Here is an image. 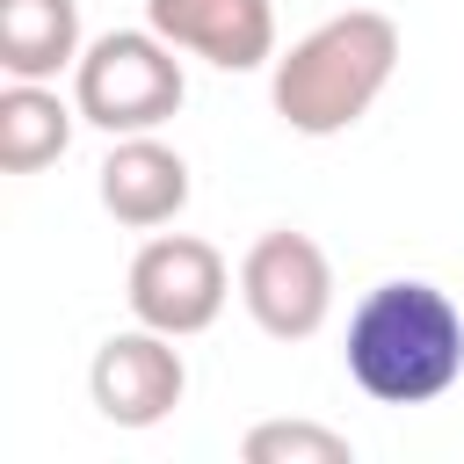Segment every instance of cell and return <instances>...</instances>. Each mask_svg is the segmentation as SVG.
Masks as SVG:
<instances>
[{
  "label": "cell",
  "instance_id": "cell-1",
  "mask_svg": "<svg viewBox=\"0 0 464 464\" xmlns=\"http://www.w3.org/2000/svg\"><path fill=\"white\" fill-rule=\"evenodd\" d=\"M348 384L377 406H428L464 377V312L428 276H392L355 297L341 341Z\"/></svg>",
  "mask_w": 464,
  "mask_h": 464
},
{
  "label": "cell",
  "instance_id": "cell-2",
  "mask_svg": "<svg viewBox=\"0 0 464 464\" xmlns=\"http://www.w3.org/2000/svg\"><path fill=\"white\" fill-rule=\"evenodd\" d=\"M392 72H399V22L377 7H348L304 29L290 51H276L268 102L297 138H341L377 109Z\"/></svg>",
  "mask_w": 464,
  "mask_h": 464
},
{
  "label": "cell",
  "instance_id": "cell-3",
  "mask_svg": "<svg viewBox=\"0 0 464 464\" xmlns=\"http://www.w3.org/2000/svg\"><path fill=\"white\" fill-rule=\"evenodd\" d=\"M188 80H181V58L174 44L145 22V29H109L80 51L72 65V102H80V123L109 130V138H138V130H160L174 109H181Z\"/></svg>",
  "mask_w": 464,
  "mask_h": 464
},
{
  "label": "cell",
  "instance_id": "cell-4",
  "mask_svg": "<svg viewBox=\"0 0 464 464\" xmlns=\"http://www.w3.org/2000/svg\"><path fill=\"white\" fill-rule=\"evenodd\" d=\"M123 297H130V319L138 326H160L174 341L218 326L225 297H232V268L210 239L196 232H152L138 254H130V276H123Z\"/></svg>",
  "mask_w": 464,
  "mask_h": 464
},
{
  "label": "cell",
  "instance_id": "cell-5",
  "mask_svg": "<svg viewBox=\"0 0 464 464\" xmlns=\"http://www.w3.org/2000/svg\"><path fill=\"white\" fill-rule=\"evenodd\" d=\"M239 304L268 341H312L334 312V261L312 232H261L239 261Z\"/></svg>",
  "mask_w": 464,
  "mask_h": 464
},
{
  "label": "cell",
  "instance_id": "cell-6",
  "mask_svg": "<svg viewBox=\"0 0 464 464\" xmlns=\"http://www.w3.org/2000/svg\"><path fill=\"white\" fill-rule=\"evenodd\" d=\"M188 392V362L174 348V334L160 326H130V334H109L87 362V399L109 428H160Z\"/></svg>",
  "mask_w": 464,
  "mask_h": 464
},
{
  "label": "cell",
  "instance_id": "cell-7",
  "mask_svg": "<svg viewBox=\"0 0 464 464\" xmlns=\"http://www.w3.org/2000/svg\"><path fill=\"white\" fill-rule=\"evenodd\" d=\"M145 22L218 72L276 65V0H145Z\"/></svg>",
  "mask_w": 464,
  "mask_h": 464
},
{
  "label": "cell",
  "instance_id": "cell-8",
  "mask_svg": "<svg viewBox=\"0 0 464 464\" xmlns=\"http://www.w3.org/2000/svg\"><path fill=\"white\" fill-rule=\"evenodd\" d=\"M188 160L160 138V130H138V138H116L109 145V160L94 167V196H102V210L116 218V225H130V232H160V225H174L181 210H188Z\"/></svg>",
  "mask_w": 464,
  "mask_h": 464
},
{
  "label": "cell",
  "instance_id": "cell-9",
  "mask_svg": "<svg viewBox=\"0 0 464 464\" xmlns=\"http://www.w3.org/2000/svg\"><path fill=\"white\" fill-rule=\"evenodd\" d=\"M80 0H0V72L7 80H58L80 65Z\"/></svg>",
  "mask_w": 464,
  "mask_h": 464
},
{
  "label": "cell",
  "instance_id": "cell-10",
  "mask_svg": "<svg viewBox=\"0 0 464 464\" xmlns=\"http://www.w3.org/2000/svg\"><path fill=\"white\" fill-rule=\"evenodd\" d=\"M72 123H80V102H58L51 80H7L0 87V167L36 174V167L65 160Z\"/></svg>",
  "mask_w": 464,
  "mask_h": 464
},
{
  "label": "cell",
  "instance_id": "cell-11",
  "mask_svg": "<svg viewBox=\"0 0 464 464\" xmlns=\"http://www.w3.org/2000/svg\"><path fill=\"white\" fill-rule=\"evenodd\" d=\"M246 464H355V442L319 420H261L239 442Z\"/></svg>",
  "mask_w": 464,
  "mask_h": 464
}]
</instances>
